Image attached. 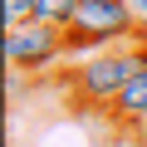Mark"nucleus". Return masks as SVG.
I'll use <instances>...</instances> for the list:
<instances>
[{
  "mask_svg": "<svg viewBox=\"0 0 147 147\" xmlns=\"http://www.w3.org/2000/svg\"><path fill=\"white\" fill-rule=\"evenodd\" d=\"M137 74H147V44H123V49L88 54L64 84H69V98L79 108H113V98Z\"/></svg>",
  "mask_w": 147,
  "mask_h": 147,
  "instance_id": "obj_1",
  "label": "nucleus"
},
{
  "mask_svg": "<svg viewBox=\"0 0 147 147\" xmlns=\"http://www.w3.org/2000/svg\"><path fill=\"white\" fill-rule=\"evenodd\" d=\"M69 54H103L123 44H147V25L132 15L127 0H79V15L64 30Z\"/></svg>",
  "mask_w": 147,
  "mask_h": 147,
  "instance_id": "obj_2",
  "label": "nucleus"
},
{
  "mask_svg": "<svg viewBox=\"0 0 147 147\" xmlns=\"http://www.w3.org/2000/svg\"><path fill=\"white\" fill-rule=\"evenodd\" d=\"M64 54H69L64 30H54V25H44V20H30V25L5 30V64H10V69L44 74V69H54Z\"/></svg>",
  "mask_w": 147,
  "mask_h": 147,
  "instance_id": "obj_3",
  "label": "nucleus"
},
{
  "mask_svg": "<svg viewBox=\"0 0 147 147\" xmlns=\"http://www.w3.org/2000/svg\"><path fill=\"white\" fill-rule=\"evenodd\" d=\"M108 118L123 127V132H137L142 123H147V74H137V79L113 98V108H108Z\"/></svg>",
  "mask_w": 147,
  "mask_h": 147,
  "instance_id": "obj_4",
  "label": "nucleus"
},
{
  "mask_svg": "<svg viewBox=\"0 0 147 147\" xmlns=\"http://www.w3.org/2000/svg\"><path fill=\"white\" fill-rule=\"evenodd\" d=\"M74 15H79V0H39V5H34V20H44L54 30H69Z\"/></svg>",
  "mask_w": 147,
  "mask_h": 147,
  "instance_id": "obj_5",
  "label": "nucleus"
},
{
  "mask_svg": "<svg viewBox=\"0 0 147 147\" xmlns=\"http://www.w3.org/2000/svg\"><path fill=\"white\" fill-rule=\"evenodd\" d=\"M0 5H5V30H15V25H30L34 20L39 0H0Z\"/></svg>",
  "mask_w": 147,
  "mask_h": 147,
  "instance_id": "obj_6",
  "label": "nucleus"
},
{
  "mask_svg": "<svg viewBox=\"0 0 147 147\" xmlns=\"http://www.w3.org/2000/svg\"><path fill=\"white\" fill-rule=\"evenodd\" d=\"M127 5H132V15H137V20L147 25V0H127Z\"/></svg>",
  "mask_w": 147,
  "mask_h": 147,
  "instance_id": "obj_7",
  "label": "nucleus"
},
{
  "mask_svg": "<svg viewBox=\"0 0 147 147\" xmlns=\"http://www.w3.org/2000/svg\"><path fill=\"white\" fill-rule=\"evenodd\" d=\"M132 142H137V147H147V123H142V127L132 132Z\"/></svg>",
  "mask_w": 147,
  "mask_h": 147,
  "instance_id": "obj_8",
  "label": "nucleus"
}]
</instances>
